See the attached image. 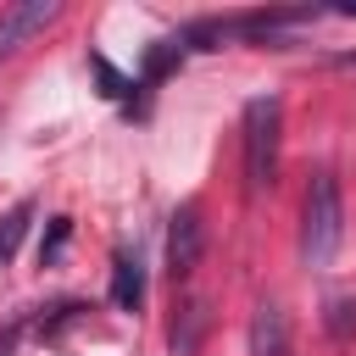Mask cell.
Returning a JSON list of instances; mask_svg holds the SVG:
<instances>
[{"label":"cell","mask_w":356,"mask_h":356,"mask_svg":"<svg viewBox=\"0 0 356 356\" xmlns=\"http://www.w3.org/2000/svg\"><path fill=\"white\" fill-rule=\"evenodd\" d=\"M339 239H345L339 178H334V172H312L306 206H300V256H306V267H328V261L339 256Z\"/></svg>","instance_id":"1"},{"label":"cell","mask_w":356,"mask_h":356,"mask_svg":"<svg viewBox=\"0 0 356 356\" xmlns=\"http://www.w3.org/2000/svg\"><path fill=\"white\" fill-rule=\"evenodd\" d=\"M278 145H284V106H278V95H256L245 106V178H250V189H273Z\"/></svg>","instance_id":"2"},{"label":"cell","mask_w":356,"mask_h":356,"mask_svg":"<svg viewBox=\"0 0 356 356\" xmlns=\"http://www.w3.org/2000/svg\"><path fill=\"white\" fill-rule=\"evenodd\" d=\"M56 17H61V0H17V6H0V56H17Z\"/></svg>","instance_id":"3"},{"label":"cell","mask_w":356,"mask_h":356,"mask_svg":"<svg viewBox=\"0 0 356 356\" xmlns=\"http://www.w3.org/2000/svg\"><path fill=\"white\" fill-rule=\"evenodd\" d=\"M206 250V222H200V206H178L172 211V228H167V273L172 278H189L195 261Z\"/></svg>","instance_id":"4"},{"label":"cell","mask_w":356,"mask_h":356,"mask_svg":"<svg viewBox=\"0 0 356 356\" xmlns=\"http://www.w3.org/2000/svg\"><path fill=\"white\" fill-rule=\"evenodd\" d=\"M250 356H289V317L278 300H261L250 317Z\"/></svg>","instance_id":"5"},{"label":"cell","mask_w":356,"mask_h":356,"mask_svg":"<svg viewBox=\"0 0 356 356\" xmlns=\"http://www.w3.org/2000/svg\"><path fill=\"white\" fill-rule=\"evenodd\" d=\"M139 300H145V267H139V256L117 250V261H111V306L117 312H139Z\"/></svg>","instance_id":"6"},{"label":"cell","mask_w":356,"mask_h":356,"mask_svg":"<svg viewBox=\"0 0 356 356\" xmlns=\"http://www.w3.org/2000/svg\"><path fill=\"white\" fill-rule=\"evenodd\" d=\"M206 323H211L206 300H200V295H195V300H184V312L172 317V334H167L172 356H195V350H200V334H206Z\"/></svg>","instance_id":"7"},{"label":"cell","mask_w":356,"mask_h":356,"mask_svg":"<svg viewBox=\"0 0 356 356\" xmlns=\"http://www.w3.org/2000/svg\"><path fill=\"white\" fill-rule=\"evenodd\" d=\"M178 61H184V39H156V44H150V56H145L139 89H145V83H161V78H167V72H172Z\"/></svg>","instance_id":"8"},{"label":"cell","mask_w":356,"mask_h":356,"mask_svg":"<svg viewBox=\"0 0 356 356\" xmlns=\"http://www.w3.org/2000/svg\"><path fill=\"white\" fill-rule=\"evenodd\" d=\"M28 217H33V200H17L11 211H0V267L17 256V245H22V234H28Z\"/></svg>","instance_id":"9"},{"label":"cell","mask_w":356,"mask_h":356,"mask_svg":"<svg viewBox=\"0 0 356 356\" xmlns=\"http://www.w3.org/2000/svg\"><path fill=\"white\" fill-rule=\"evenodd\" d=\"M89 67H95V78H100V95H111V100H128V95H134V83H128L106 56H89Z\"/></svg>","instance_id":"10"},{"label":"cell","mask_w":356,"mask_h":356,"mask_svg":"<svg viewBox=\"0 0 356 356\" xmlns=\"http://www.w3.org/2000/svg\"><path fill=\"white\" fill-rule=\"evenodd\" d=\"M67 239H72V217H50V234H44V245H39V261H56V256L67 250Z\"/></svg>","instance_id":"11"},{"label":"cell","mask_w":356,"mask_h":356,"mask_svg":"<svg viewBox=\"0 0 356 356\" xmlns=\"http://www.w3.org/2000/svg\"><path fill=\"white\" fill-rule=\"evenodd\" d=\"M328 312H334V317H328V323H334V334H345V328H350V312H356V300H328Z\"/></svg>","instance_id":"12"}]
</instances>
